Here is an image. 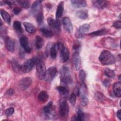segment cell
<instances>
[{"label":"cell","mask_w":121,"mask_h":121,"mask_svg":"<svg viewBox=\"0 0 121 121\" xmlns=\"http://www.w3.org/2000/svg\"><path fill=\"white\" fill-rule=\"evenodd\" d=\"M40 32L42 35L45 37L50 38L53 35V32L51 30L45 27H42L40 29Z\"/></svg>","instance_id":"cell-27"},{"label":"cell","mask_w":121,"mask_h":121,"mask_svg":"<svg viewBox=\"0 0 121 121\" xmlns=\"http://www.w3.org/2000/svg\"><path fill=\"white\" fill-rule=\"evenodd\" d=\"M95 97L97 101H99L100 102L103 101V100L104 99V96L100 92L96 93L95 95Z\"/></svg>","instance_id":"cell-40"},{"label":"cell","mask_w":121,"mask_h":121,"mask_svg":"<svg viewBox=\"0 0 121 121\" xmlns=\"http://www.w3.org/2000/svg\"><path fill=\"white\" fill-rule=\"evenodd\" d=\"M58 50L60 52V59L62 62H65L69 60V53L68 49L62 43H58Z\"/></svg>","instance_id":"cell-6"},{"label":"cell","mask_w":121,"mask_h":121,"mask_svg":"<svg viewBox=\"0 0 121 121\" xmlns=\"http://www.w3.org/2000/svg\"><path fill=\"white\" fill-rule=\"evenodd\" d=\"M107 33V30L106 29H101V30H97L95 32H93L91 33L88 34L89 35L91 36H100L102 35H104L106 34Z\"/></svg>","instance_id":"cell-32"},{"label":"cell","mask_w":121,"mask_h":121,"mask_svg":"<svg viewBox=\"0 0 121 121\" xmlns=\"http://www.w3.org/2000/svg\"><path fill=\"white\" fill-rule=\"evenodd\" d=\"M94 6L99 9H103L107 7L109 3L106 0H94L92 1Z\"/></svg>","instance_id":"cell-18"},{"label":"cell","mask_w":121,"mask_h":121,"mask_svg":"<svg viewBox=\"0 0 121 121\" xmlns=\"http://www.w3.org/2000/svg\"><path fill=\"white\" fill-rule=\"evenodd\" d=\"M36 21L38 25H41L42 24L43 21V14L42 11H41L36 16Z\"/></svg>","instance_id":"cell-36"},{"label":"cell","mask_w":121,"mask_h":121,"mask_svg":"<svg viewBox=\"0 0 121 121\" xmlns=\"http://www.w3.org/2000/svg\"><path fill=\"white\" fill-rule=\"evenodd\" d=\"M76 16L81 19H86L88 17V13L86 9H81L76 12Z\"/></svg>","instance_id":"cell-23"},{"label":"cell","mask_w":121,"mask_h":121,"mask_svg":"<svg viewBox=\"0 0 121 121\" xmlns=\"http://www.w3.org/2000/svg\"><path fill=\"white\" fill-rule=\"evenodd\" d=\"M90 25L88 24H84L81 25L75 33V36L78 38H82L84 36V34L89 30Z\"/></svg>","instance_id":"cell-10"},{"label":"cell","mask_w":121,"mask_h":121,"mask_svg":"<svg viewBox=\"0 0 121 121\" xmlns=\"http://www.w3.org/2000/svg\"><path fill=\"white\" fill-rule=\"evenodd\" d=\"M38 98L39 100L43 103H45L47 101L49 98V95L47 93L44 91H42L38 95Z\"/></svg>","instance_id":"cell-26"},{"label":"cell","mask_w":121,"mask_h":121,"mask_svg":"<svg viewBox=\"0 0 121 121\" xmlns=\"http://www.w3.org/2000/svg\"><path fill=\"white\" fill-rule=\"evenodd\" d=\"M59 114L62 117H66L69 112V106L66 100L62 101L59 105Z\"/></svg>","instance_id":"cell-8"},{"label":"cell","mask_w":121,"mask_h":121,"mask_svg":"<svg viewBox=\"0 0 121 121\" xmlns=\"http://www.w3.org/2000/svg\"><path fill=\"white\" fill-rule=\"evenodd\" d=\"M24 26L26 30L29 34H34L36 31L35 26L31 23L29 22H24L23 23Z\"/></svg>","instance_id":"cell-24"},{"label":"cell","mask_w":121,"mask_h":121,"mask_svg":"<svg viewBox=\"0 0 121 121\" xmlns=\"http://www.w3.org/2000/svg\"><path fill=\"white\" fill-rule=\"evenodd\" d=\"M69 102L71 104L74 105L76 102V95L75 93H72L69 96Z\"/></svg>","instance_id":"cell-38"},{"label":"cell","mask_w":121,"mask_h":121,"mask_svg":"<svg viewBox=\"0 0 121 121\" xmlns=\"http://www.w3.org/2000/svg\"><path fill=\"white\" fill-rule=\"evenodd\" d=\"M110 83V81L108 79H105L104 82H103V84L105 86H107Z\"/></svg>","instance_id":"cell-43"},{"label":"cell","mask_w":121,"mask_h":121,"mask_svg":"<svg viewBox=\"0 0 121 121\" xmlns=\"http://www.w3.org/2000/svg\"><path fill=\"white\" fill-rule=\"evenodd\" d=\"M20 44L26 53H30L31 52V48L29 45V42L27 37L25 35H22L19 39Z\"/></svg>","instance_id":"cell-11"},{"label":"cell","mask_w":121,"mask_h":121,"mask_svg":"<svg viewBox=\"0 0 121 121\" xmlns=\"http://www.w3.org/2000/svg\"><path fill=\"white\" fill-rule=\"evenodd\" d=\"M117 116L120 120H121V110H119L117 112Z\"/></svg>","instance_id":"cell-44"},{"label":"cell","mask_w":121,"mask_h":121,"mask_svg":"<svg viewBox=\"0 0 121 121\" xmlns=\"http://www.w3.org/2000/svg\"><path fill=\"white\" fill-rule=\"evenodd\" d=\"M71 5L75 8H80L85 7L86 2L83 0H72L70 1Z\"/></svg>","instance_id":"cell-21"},{"label":"cell","mask_w":121,"mask_h":121,"mask_svg":"<svg viewBox=\"0 0 121 121\" xmlns=\"http://www.w3.org/2000/svg\"><path fill=\"white\" fill-rule=\"evenodd\" d=\"M35 45L37 49H40L43 48L44 45V40L43 38L40 36H37L35 39Z\"/></svg>","instance_id":"cell-31"},{"label":"cell","mask_w":121,"mask_h":121,"mask_svg":"<svg viewBox=\"0 0 121 121\" xmlns=\"http://www.w3.org/2000/svg\"><path fill=\"white\" fill-rule=\"evenodd\" d=\"M22 7L27 9L30 7V2L28 0H17L16 1Z\"/></svg>","instance_id":"cell-34"},{"label":"cell","mask_w":121,"mask_h":121,"mask_svg":"<svg viewBox=\"0 0 121 121\" xmlns=\"http://www.w3.org/2000/svg\"><path fill=\"white\" fill-rule=\"evenodd\" d=\"M14 112V109L13 107H9L7 109L5 110V113L7 116H11Z\"/></svg>","instance_id":"cell-39"},{"label":"cell","mask_w":121,"mask_h":121,"mask_svg":"<svg viewBox=\"0 0 121 121\" xmlns=\"http://www.w3.org/2000/svg\"><path fill=\"white\" fill-rule=\"evenodd\" d=\"M43 111L46 118L48 119H52L55 118L56 115L55 109L52 101L49 102L43 107Z\"/></svg>","instance_id":"cell-4"},{"label":"cell","mask_w":121,"mask_h":121,"mask_svg":"<svg viewBox=\"0 0 121 121\" xmlns=\"http://www.w3.org/2000/svg\"><path fill=\"white\" fill-rule=\"evenodd\" d=\"M57 73V68L54 66H52L48 69L46 70L45 79L48 82L52 81L56 76Z\"/></svg>","instance_id":"cell-9"},{"label":"cell","mask_w":121,"mask_h":121,"mask_svg":"<svg viewBox=\"0 0 121 121\" xmlns=\"http://www.w3.org/2000/svg\"><path fill=\"white\" fill-rule=\"evenodd\" d=\"M41 11V1L36 0L33 3L31 7V14L33 16L35 17Z\"/></svg>","instance_id":"cell-13"},{"label":"cell","mask_w":121,"mask_h":121,"mask_svg":"<svg viewBox=\"0 0 121 121\" xmlns=\"http://www.w3.org/2000/svg\"><path fill=\"white\" fill-rule=\"evenodd\" d=\"M85 115L84 112L80 108H78L77 111V115H74L71 118V120L82 121L85 120Z\"/></svg>","instance_id":"cell-20"},{"label":"cell","mask_w":121,"mask_h":121,"mask_svg":"<svg viewBox=\"0 0 121 121\" xmlns=\"http://www.w3.org/2000/svg\"><path fill=\"white\" fill-rule=\"evenodd\" d=\"M47 21L49 26L52 28L57 31L60 30V23L59 20H55L51 17H48Z\"/></svg>","instance_id":"cell-14"},{"label":"cell","mask_w":121,"mask_h":121,"mask_svg":"<svg viewBox=\"0 0 121 121\" xmlns=\"http://www.w3.org/2000/svg\"><path fill=\"white\" fill-rule=\"evenodd\" d=\"M63 10H64V3L63 1H61L59 3L57 8V9L55 13V16H56V19H59L61 17L63 12Z\"/></svg>","instance_id":"cell-22"},{"label":"cell","mask_w":121,"mask_h":121,"mask_svg":"<svg viewBox=\"0 0 121 121\" xmlns=\"http://www.w3.org/2000/svg\"><path fill=\"white\" fill-rule=\"evenodd\" d=\"M104 74L108 77L109 78H112L114 77L115 76V73L114 71L109 69H106L104 71Z\"/></svg>","instance_id":"cell-37"},{"label":"cell","mask_w":121,"mask_h":121,"mask_svg":"<svg viewBox=\"0 0 121 121\" xmlns=\"http://www.w3.org/2000/svg\"><path fill=\"white\" fill-rule=\"evenodd\" d=\"M112 90L115 96L117 97L121 96V83L120 81L115 82L113 85Z\"/></svg>","instance_id":"cell-19"},{"label":"cell","mask_w":121,"mask_h":121,"mask_svg":"<svg viewBox=\"0 0 121 121\" xmlns=\"http://www.w3.org/2000/svg\"><path fill=\"white\" fill-rule=\"evenodd\" d=\"M32 83V78L29 77H26L21 79L19 82V85L23 89H26L28 88Z\"/></svg>","instance_id":"cell-16"},{"label":"cell","mask_w":121,"mask_h":121,"mask_svg":"<svg viewBox=\"0 0 121 121\" xmlns=\"http://www.w3.org/2000/svg\"><path fill=\"white\" fill-rule=\"evenodd\" d=\"M60 82L63 85H68L72 82V78L69 68L66 66H63L60 71Z\"/></svg>","instance_id":"cell-1"},{"label":"cell","mask_w":121,"mask_h":121,"mask_svg":"<svg viewBox=\"0 0 121 121\" xmlns=\"http://www.w3.org/2000/svg\"><path fill=\"white\" fill-rule=\"evenodd\" d=\"M62 22L65 30L68 33H71L73 31V28L72 22L69 17H63L62 20Z\"/></svg>","instance_id":"cell-12"},{"label":"cell","mask_w":121,"mask_h":121,"mask_svg":"<svg viewBox=\"0 0 121 121\" xmlns=\"http://www.w3.org/2000/svg\"><path fill=\"white\" fill-rule=\"evenodd\" d=\"M113 26L116 29H120L121 27V22L120 21L117 20L113 23Z\"/></svg>","instance_id":"cell-41"},{"label":"cell","mask_w":121,"mask_h":121,"mask_svg":"<svg viewBox=\"0 0 121 121\" xmlns=\"http://www.w3.org/2000/svg\"><path fill=\"white\" fill-rule=\"evenodd\" d=\"M81 47V43L78 41H76L74 42L73 44V50L74 51V52H79Z\"/></svg>","instance_id":"cell-33"},{"label":"cell","mask_w":121,"mask_h":121,"mask_svg":"<svg viewBox=\"0 0 121 121\" xmlns=\"http://www.w3.org/2000/svg\"><path fill=\"white\" fill-rule=\"evenodd\" d=\"M87 89L86 87V86L85 84H82L80 89V93L79 95H80V100H81V104L82 105L84 106H86L87 105L88 103V98L86 92Z\"/></svg>","instance_id":"cell-7"},{"label":"cell","mask_w":121,"mask_h":121,"mask_svg":"<svg viewBox=\"0 0 121 121\" xmlns=\"http://www.w3.org/2000/svg\"><path fill=\"white\" fill-rule=\"evenodd\" d=\"M86 74L84 70L81 69L79 72V79L81 84H85V81L86 79Z\"/></svg>","instance_id":"cell-35"},{"label":"cell","mask_w":121,"mask_h":121,"mask_svg":"<svg viewBox=\"0 0 121 121\" xmlns=\"http://www.w3.org/2000/svg\"><path fill=\"white\" fill-rule=\"evenodd\" d=\"M58 50V43L53 45L50 49V53L52 59H55L57 56V52Z\"/></svg>","instance_id":"cell-30"},{"label":"cell","mask_w":121,"mask_h":121,"mask_svg":"<svg viewBox=\"0 0 121 121\" xmlns=\"http://www.w3.org/2000/svg\"><path fill=\"white\" fill-rule=\"evenodd\" d=\"M13 27L15 31L18 34H21L23 32L21 24L18 21H15L13 22Z\"/></svg>","instance_id":"cell-29"},{"label":"cell","mask_w":121,"mask_h":121,"mask_svg":"<svg viewBox=\"0 0 121 121\" xmlns=\"http://www.w3.org/2000/svg\"><path fill=\"white\" fill-rule=\"evenodd\" d=\"M57 90L59 94L62 96H67L69 95V92L68 89L64 86H58L57 87Z\"/></svg>","instance_id":"cell-28"},{"label":"cell","mask_w":121,"mask_h":121,"mask_svg":"<svg viewBox=\"0 0 121 121\" xmlns=\"http://www.w3.org/2000/svg\"><path fill=\"white\" fill-rule=\"evenodd\" d=\"M35 60L36 59H27L22 65H20V71L23 73H28L30 72L34 66Z\"/></svg>","instance_id":"cell-5"},{"label":"cell","mask_w":121,"mask_h":121,"mask_svg":"<svg viewBox=\"0 0 121 121\" xmlns=\"http://www.w3.org/2000/svg\"><path fill=\"white\" fill-rule=\"evenodd\" d=\"M36 69L38 76L40 79L45 78L46 69V66L43 61L40 59H37L35 60Z\"/></svg>","instance_id":"cell-3"},{"label":"cell","mask_w":121,"mask_h":121,"mask_svg":"<svg viewBox=\"0 0 121 121\" xmlns=\"http://www.w3.org/2000/svg\"><path fill=\"white\" fill-rule=\"evenodd\" d=\"M0 13L1 16L3 19L4 20L5 22H6L7 23L9 24L11 21L10 16L9 14L5 10L1 9L0 10Z\"/></svg>","instance_id":"cell-25"},{"label":"cell","mask_w":121,"mask_h":121,"mask_svg":"<svg viewBox=\"0 0 121 121\" xmlns=\"http://www.w3.org/2000/svg\"><path fill=\"white\" fill-rule=\"evenodd\" d=\"M7 93L9 95H13V93H14V90L13 89H10L8 90V91L7 92Z\"/></svg>","instance_id":"cell-45"},{"label":"cell","mask_w":121,"mask_h":121,"mask_svg":"<svg viewBox=\"0 0 121 121\" xmlns=\"http://www.w3.org/2000/svg\"><path fill=\"white\" fill-rule=\"evenodd\" d=\"M99 60L102 64L105 65H112L116 62V59L114 55L106 50H104L101 53L99 57Z\"/></svg>","instance_id":"cell-2"},{"label":"cell","mask_w":121,"mask_h":121,"mask_svg":"<svg viewBox=\"0 0 121 121\" xmlns=\"http://www.w3.org/2000/svg\"><path fill=\"white\" fill-rule=\"evenodd\" d=\"M5 45L6 49L10 52H13L15 49L14 41L9 37L7 36L5 39Z\"/></svg>","instance_id":"cell-17"},{"label":"cell","mask_w":121,"mask_h":121,"mask_svg":"<svg viewBox=\"0 0 121 121\" xmlns=\"http://www.w3.org/2000/svg\"><path fill=\"white\" fill-rule=\"evenodd\" d=\"M72 62L74 69L76 70L78 69L81 64V59L79 52H74L72 57Z\"/></svg>","instance_id":"cell-15"},{"label":"cell","mask_w":121,"mask_h":121,"mask_svg":"<svg viewBox=\"0 0 121 121\" xmlns=\"http://www.w3.org/2000/svg\"><path fill=\"white\" fill-rule=\"evenodd\" d=\"M21 10V9H20V8L18 7H14V8L13 9V12H14V14H16V15L18 14L20 12Z\"/></svg>","instance_id":"cell-42"}]
</instances>
